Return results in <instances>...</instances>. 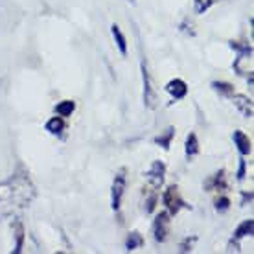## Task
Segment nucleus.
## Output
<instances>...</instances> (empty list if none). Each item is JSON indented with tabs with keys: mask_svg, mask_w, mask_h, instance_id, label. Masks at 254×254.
<instances>
[{
	"mask_svg": "<svg viewBox=\"0 0 254 254\" xmlns=\"http://www.w3.org/2000/svg\"><path fill=\"white\" fill-rule=\"evenodd\" d=\"M35 197V186L26 172L13 173L0 183V221L26 208Z\"/></svg>",
	"mask_w": 254,
	"mask_h": 254,
	"instance_id": "obj_1",
	"label": "nucleus"
},
{
	"mask_svg": "<svg viewBox=\"0 0 254 254\" xmlns=\"http://www.w3.org/2000/svg\"><path fill=\"white\" fill-rule=\"evenodd\" d=\"M253 201V191H243L242 193V206H245L247 203Z\"/></svg>",
	"mask_w": 254,
	"mask_h": 254,
	"instance_id": "obj_26",
	"label": "nucleus"
},
{
	"mask_svg": "<svg viewBox=\"0 0 254 254\" xmlns=\"http://www.w3.org/2000/svg\"><path fill=\"white\" fill-rule=\"evenodd\" d=\"M168 234H170V214L160 212L153 221V238L157 243H164L168 240Z\"/></svg>",
	"mask_w": 254,
	"mask_h": 254,
	"instance_id": "obj_5",
	"label": "nucleus"
},
{
	"mask_svg": "<svg viewBox=\"0 0 254 254\" xmlns=\"http://www.w3.org/2000/svg\"><path fill=\"white\" fill-rule=\"evenodd\" d=\"M173 136H175V127H168L164 133H160L159 136H155L153 138V144H157V146H160L162 149H170V146H172V140Z\"/></svg>",
	"mask_w": 254,
	"mask_h": 254,
	"instance_id": "obj_13",
	"label": "nucleus"
},
{
	"mask_svg": "<svg viewBox=\"0 0 254 254\" xmlns=\"http://www.w3.org/2000/svg\"><path fill=\"white\" fill-rule=\"evenodd\" d=\"M140 70H142V81H144V105L146 109H155L157 107V94L151 87V76H149L147 63L144 58L140 61Z\"/></svg>",
	"mask_w": 254,
	"mask_h": 254,
	"instance_id": "obj_4",
	"label": "nucleus"
},
{
	"mask_svg": "<svg viewBox=\"0 0 254 254\" xmlns=\"http://www.w3.org/2000/svg\"><path fill=\"white\" fill-rule=\"evenodd\" d=\"M111 32H113V37H115V43H116V46H118L120 54L122 56H127V39H126V35L122 33L120 26L113 24L111 26Z\"/></svg>",
	"mask_w": 254,
	"mask_h": 254,
	"instance_id": "obj_15",
	"label": "nucleus"
},
{
	"mask_svg": "<svg viewBox=\"0 0 254 254\" xmlns=\"http://www.w3.org/2000/svg\"><path fill=\"white\" fill-rule=\"evenodd\" d=\"M45 127L50 134H61L64 131V127H66V124H64V120L61 116H54V118H50V120L46 122Z\"/></svg>",
	"mask_w": 254,
	"mask_h": 254,
	"instance_id": "obj_17",
	"label": "nucleus"
},
{
	"mask_svg": "<svg viewBox=\"0 0 254 254\" xmlns=\"http://www.w3.org/2000/svg\"><path fill=\"white\" fill-rule=\"evenodd\" d=\"M127 2H131V4H134V0H127Z\"/></svg>",
	"mask_w": 254,
	"mask_h": 254,
	"instance_id": "obj_27",
	"label": "nucleus"
},
{
	"mask_svg": "<svg viewBox=\"0 0 254 254\" xmlns=\"http://www.w3.org/2000/svg\"><path fill=\"white\" fill-rule=\"evenodd\" d=\"M212 4H214V0H193V11L197 15H203L212 7Z\"/></svg>",
	"mask_w": 254,
	"mask_h": 254,
	"instance_id": "obj_21",
	"label": "nucleus"
},
{
	"mask_svg": "<svg viewBox=\"0 0 254 254\" xmlns=\"http://www.w3.org/2000/svg\"><path fill=\"white\" fill-rule=\"evenodd\" d=\"M227 188V183H225V170H219L216 175H212V177L204 183V190H225Z\"/></svg>",
	"mask_w": 254,
	"mask_h": 254,
	"instance_id": "obj_11",
	"label": "nucleus"
},
{
	"mask_svg": "<svg viewBox=\"0 0 254 254\" xmlns=\"http://www.w3.org/2000/svg\"><path fill=\"white\" fill-rule=\"evenodd\" d=\"M185 155H186V160H188V162H190L193 157H197V155H199V140H197L195 133H190L188 136H186Z\"/></svg>",
	"mask_w": 254,
	"mask_h": 254,
	"instance_id": "obj_12",
	"label": "nucleus"
},
{
	"mask_svg": "<svg viewBox=\"0 0 254 254\" xmlns=\"http://www.w3.org/2000/svg\"><path fill=\"white\" fill-rule=\"evenodd\" d=\"M197 238L193 236V238H186L185 242L181 243V247H179V253H190L191 251V243L195 242Z\"/></svg>",
	"mask_w": 254,
	"mask_h": 254,
	"instance_id": "obj_25",
	"label": "nucleus"
},
{
	"mask_svg": "<svg viewBox=\"0 0 254 254\" xmlns=\"http://www.w3.org/2000/svg\"><path fill=\"white\" fill-rule=\"evenodd\" d=\"M212 89L216 90L219 96H223V98H230V96L234 94V87L227 81H212Z\"/></svg>",
	"mask_w": 254,
	"mask_h": 254,
	"instance_id": "obj_18",
	"label": "nucleus"
},
{
	"mask_svg": "<svg viewBox=\"0 0 254 254\" xmlns=\"http://www.w3.org/2000/svg\"><path fill=\"white\" fill-rule=\"evenodd\" d=\"M164 175H166V164L162 160H155L151 164V168L146 172L147 181H149V185H151L155 190H159L160 186L164 185Z\"/></svg>",
	"mask_w": 254,
	"mask_h": 254,
	"instance_id": "obj_7",
	"label": "nucleus"
},
{
	"mask_svg": "<svg viewBox=\"0 0 254 254\" xmlns=\"http://www.w3.org/2000/svg\"><path fill=\"white\" fill-rule=\"evenodd\" d=\"M232 140H234V146L238 147V151L242 153V157L251 155V151H253V142H251V138L243 131H234Z\"/></svg>",
	"mask_w": 254,
	"mask_h": 254,
	"instance_id": "obj_8",
	"label": "nucleus"
},
{
	"mask_svg": "<svg viewBox=\"0 0 254 254\" xmlns=\"http://www.w3.org/2000/svg\"><path fill=\"white\" fill-rule=\"evenodd\" d=\"M229 206H230V199L229 197H221L219 201L216 203V210L217 212H227L229 210Z\"/></svg>",
	"mask_w": 254,
	"mask_h": 254,
	"instance_id": "obj_24",
	"label": "nucleus"
},
{
	"mask_svg": "<svg viewBox=\"0 0 254 254\" xmlns=\"http://www.w3.org/2000/svg\"><path fill=\"white\" fill-rule=\"evenodd\" d=\"M127 185V175H126V168L118 170L115 175V181H113V188H111V206L113 210H120L122 206V199H124V191H126Z\"/></svg>",
	"mask_w": 254,
	"mask_h": 254,
	"instance_id": "obj_3",
	"label": "nucleus"
},
{
	"mask_svg": "<svg viewBox=\"0 0 254 254\" xmlns=\"http://www.w3.org/2000/svg\"><path fill=\"white\" fill-rule=\"evenodd\" d=\"M229 46L234 52H238V58H236V61H234V66L240 63L242 59L247 58V56H253V46L251 45H242V43H238V41H230Z\"/></svg>",
	"mask_w": 254,
	"mask_h": 254,
	"instance_id": "obj_14",
	"label": "nucleus"
},
{
	"mask_svg": "<svg viewBox=\"0 0 254 254\" xmlns=\"http://www.w3.org/2000/svg\"><path fill=\"white\" fill-rule=\"evenodd\" d=\"M76 111V103L72 100H64V102L58 103L56 105V113H58L61 118H66V116H72V113Z\"/></svg>",
	"mask_w": 254,
	"mask_h": 254,
	"instance_id": "obj_20",
	"label": "nucleus"
},
{
	"mask_svg": "<svg viewBox=\"0 0 254 254\" xmlns=\"http://www.w3.org/2000/svg\"><path fill=\"white\" fill-rule=\"evenodd\" d=\"M13 230H15V240H17L13 253L19 254L20 251H22V245H24V227H22V223H20L19 219L13 221Z\"/></svg>",
	"mask_w": 254,
	"mask_h": 254,
	"instance_id": "obj_16",
	"label": "nucleus"
},
{
	"mask_svg": "<svg viewBox=\"0 0 254 254\" xmlns=\"http://www.w3.org/2000/svg\"><path fill=\"white\" fill-rule=\"evenodd\" d=\"M144 245V238L140 236V232H131V234L127 236L126 240V251H136V249H140Z\"/></svg>",
	"mask_w": 254,
	"mask_h": 254,
	"instance_id": "obj_19",
	"label": "nucleus"
},
{
	"mask_svg": "<svg viewBox=\"0 0 254 254\" xmlns=\"http://www.w3.org/2000/svg\"><path fill=\"white\" fill-rule=\"evenodd\" d=\"M162 203L166 204V208H168V214H170V216L179 214L183 208H190V204L185 203V199L181 197L179 188L175 185L168 186V188L164 190V193H162Z\"/></svg>",
	"mask_w": 254,
	"mask_h": 254,
	"instance_id": "obj_2",
	"label": "nucleus"
},
{
	"mask_svg": "<svg viewBox=\"0 0 254 254\" xmlns=\"http://www.w3.org/2000/svg\"><path fill=\"white\" fill-rule=\"evenodd\" d=\"M232 102L245 118H253V100L245 94H232Z\"/></svg>",
	"mask_w": 254,
	"mask_h": 254,
	"instance_id": "obj_9",
	"label": "nucleus"
},
{
	"mask_svg": "<svg viewBox=\"0 0 254 254\" xmlns=\"http://www.w3.org/2000/svg\"><path fill=\"white\" fill-rule=\"evenodd\" d=\"M247 162H245V159H240V168H238V181H240V183H242V181H245V175H247Z\"/></svg>",
	"mask_w": 254,
	"mask_h": 254,
	"instance_id": "obj_23",
	"label": "nucleus"
},
{
	"mask_svg": "<svg viewBox=\"0 0 254 254\" xmlns=\"http://www.w3.org/2000/svg\"><path fill=\"white\" fill-rule=\"evenodd\" d=\"M166 90L173 96V100H183L188 94V85L183 79H172L166 85Z\"/></svg>",
	"mask_w": 254,
	"mask_h": 254,
	"instance_id": "obj_10",
	"label": "nucleus"
},
{
	"mask_svg": "<svg viewBox=\"0 0 254 254\" xmlns=\"http://www.w3.org/2000/svg\"><path fill=\"white\" fill-rule=\"evenodd\" d=\"M157 199H159L157 191H153L151 195L147 197V201H146V214H151L153 210H155V206H157Z\"/></svg>",
	"mask_w": 254,
	"mask_h": 254,
	"instance_id": "obj_22",
	"label": "nucleus"
},
{
	"mask_svg": "<svg viewBox=\"0 0 254 254\" xmlns=\"http://www.w3.org/2000/svg\"><path fill=\"white\" fill-rule=\"evenodd\" d=\"M253 230H254L253 219H245L243 223H240V225H238V229L234 230L232 240H230V243H229V251H236V253H240V242H242L243 238H247V236H253Z\"/></svg>",
	"mask_w": 254,
	"mask_h": 254,
	"instance_id": "obj_6",
	"label": "nucleus"
}]
</instances>
